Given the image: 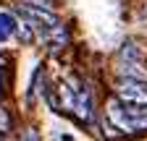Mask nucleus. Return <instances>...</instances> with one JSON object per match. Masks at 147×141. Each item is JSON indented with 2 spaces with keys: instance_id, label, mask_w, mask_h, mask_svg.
I'll list each match as a JSON object with an SVG mask.
<instances>
[{
  "instance_id": "20e7f679",
  "label": "nucleus",
  "mask_w": 147,
  "mask_h": 141,
  "mask_svg": "<svg viewBox=\"0 0 147 141\" xmlns=\"http://www.w3.org/2000/svg\"><path fill=\"white\" fill-rule=\"evenodd\" d=\"M8 131H11V115L0 110V133H8Z\"/></svg>"
},
{
  "instance_id": "f257e3e1",
  "label": "nucleus",
  "mask_w": 147,
  "mask_h": 141,
  "mask_svg": "<svg viewBox=\"0 0 147 141\" xmlns=\"http://www.w3.org/2000/svg\"><path fill=\"white\" fill-rule=\"evenodd\" d=\"M118 76L121 78H147V73L142 70V65H139V60H121L118 63Z\"/></svg>"
},
{
  "instance_id": "f03ea898",
  "label": "nucleus",
  "mask_w": 147,
  "mask_h": 141,
  "mask_svg": "<svg viewBox=\"0 0 147 141\" xmlns=\"http://www.w3.org/2000/svg\"><path fill=\"white\" fill-rule=\"evenodd\" d=\"M16 19H13V16L11 13H0V42H5L8 37H11V34L16 31Z\"/></svg>"
},
{
  "instance_id": "39448f33",
  "label": "nucleus",
  "mask_w": 147,
  "mask_h": 141,
  "mask_svg": "<svg viewBox=\"0 0 147 141\" xmlns=\"http://www.w3.org/2000/svg\"><path fill=\"white\" fill-rule=\"evenodd\" d=\"M21 141H37V131H34V128H29V131L21 136Z\"/></svg>"
},
{
  "instance_id": "7ed1b4c3",
  "label": "nucleus",
  "mask_w": 147,
  "mask_h": 141,
  "mask_svg": "<svg viewBox=\"0 0 147 141\" xmlns=\"http://www.w3.org/2000/svg\"><path fill=\"white\" fill-rule=\"evenodd\" d=\"M118 58H121V60H139V50H137V45H134V42H123L121 50H118Z\"/></svg>"
}]
</instances>
